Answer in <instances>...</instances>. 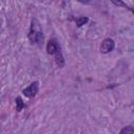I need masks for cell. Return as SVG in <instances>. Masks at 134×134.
Listing matches in <instances>:
<instances>
[{
    "mask_svg": "<svg viewBox=\"0 0 134 134\" xmlns=\"http://www.w3.org/2000/svg\"><path fill=\"white\" fill-rule=\"evenodd\" d=\"M29 40L32 43H40L43 40V35L40 30L34 28V26L31 27V30L29 32Z\"/></svg>",
    "mask_w": 134,
    "mask_h": 134,
    "instance_id": "6da1fadb",
    "label": "cell"
},
{
    "mask_svg": "<svg viewBox=\"0 0 134 134\" xmlns=\"http://www.w3.org/2000/svg\"><path fill=\"white\" fill-rule=\"evenodd\" d=\"M38 92V82H34L30 84V86H28L27 88H25L23 90V94L27 97H32L37 94Z\"/></svg>",
    "mask_w": 134,
    "mask_h": 134,
    "instance_id": "7a4b0ae2",
    "label": "cell"
},
{
    "mask_svg": "<svg viewBox=\"0 0 134 134\" xmlns=\"http://www.w3.org/2000/svg\"><path fill=\"white\" fill-rule=\"evenodd\" d=\"M114 48V41L112 39H105L100 45V51L103 53L110 52Z\"/></svg>",
    "mask_w": 134,
    "mask_h": 134,
    "instance_id": "3957f363",
    "label": "cell"
},
{
    "mask_svg": "<svg viewBox=\"0 0 134 134\" xmlns=\"http://www.w3.org/2000/svg\"><path fill=\"white\" fill-rule=\"evenodd\" d=\"M58 49H59V47H58V45H57L53 41H49V42L47 43L46 50H47V52H48L49 54H54Z\"/></svg>",
    "mask_w": 134,
    "mask_h": 134,
    "instance_id": "277c9868",
    "label": "cell"
},
{
    "mask_svg": "<svg viewBox=\"0 0 134 134\" xmlns=\"http://www.w3.org/2000/svg\"><path fill=\"white\" fill-rule=\"evenodd\" d=\"M54 55H55V62H57V64L60 67H62L64 65V60H63V57H62V53H61L60 49L57 50V52L54 53Z\"/></svg>",
    "mask_w": 134,
    "mask_h": 134,
    "instance_id": "5b68a950",
    "label": "cell"
},
{
    "mask_svg": "<svg viewBox=\"0 0 134 134\" xmlns=\"http://www.w3.org/2000/svg\"><path fill=\"white\" fill-rule=\"evenodd\" d=\"M23 106H24V104H23L22 99L20 97H17L16 98V108H17V111H21L22 108H23Z\"/></svg>",
    "mask_w": 134,
    "mask_h": 134,
    "instance_id": "8992f818",
    "label": "cell"
},
{
    "mask_svg": "<svg viewBox=\"0 0 134 134\" xmlns=\"http://www.w3.org/2000/svg\"><path fill=\"white\" fill-rule=\"evenodd\" d=\"M120 133H126V134H133L134 133V128L132 126H128L127 128H124Z\"/></svg>",
    "mask_w": 134,
    "mask_h": 134,
    "instance_id": "52a82bcc",
    "label": "cell"
},
{
    "mask_svg": "<svg viewBox=\"0 0 134 134\" xmlns=\"http://www.w3.org/2000/svg\"><path fill=\"white\" fill-rule=\"evenodd\" d=\"M87 21H88V19H87L86 17H81V18H77V19H76V25L80 27V26L84 25V24H85Z\"/></svg>",
    "mask_w": 134,
    "mask_h": 134,
    "instance_id": "ba28073f",
    "label": "cell"
},
{
    "mask_svg": "<svg viewBox=\"0 0 134 134\" xmlns=\"http://www.w3.org/2000/svg\"><path fill=\"white\" fill-rule=\"evenodd\" d=\"M113 4H115L116 6H121V7H126V4L121 1V0H111Z\"/></svg>",
    "mask_w": 134,
    "mask_h": 134,
    "instance_id": "9c48e42d",
    "label": "cell"
},
{
    "mask_svg": "<svg viewBox=\"0 0 134 134\" xmlns=\"http://www.w3.org/2000/svg\"><path fill=\"white\" fill-rule=\"evenodd\" d=\"M77 1H80V2H82V3H89L91 0H77Z\"/></svg>",
    "mask_w": 134,
    "mask_h": 134,
    "instance_id": "30bf717a",
    "label": "cell"
}]
</instances>
